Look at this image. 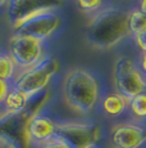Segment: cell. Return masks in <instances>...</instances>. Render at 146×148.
<instances>
[{
	"label": "cell",
	"instance_id": "cell-1",
	"mask_svg": "<svg viewBox=\"0 0 146 148\" xmlns=\"http://www.w3.org/2000/svg\"><path fill=\"white\" fill-rule=\"evenodd\" d=\"M128 10L119 8H104L91 16L86 26L89 42L99 49H110L130 35Z\"/></svg>",
	"mask_w": 146,
	"mask_h": 148
},
{
	"label": "cell",
	"instance_id": "cell-2",
	"mask_svg": "<svg viewBox=\"0 0 146 148\" xmlns=\"http://www.w3.org/2000/svg\"><path fill=\"white\" fill-rule=\"evenodd\" d=\"M63 95L67 104L81 115H89L101 99L100 82L85 68H73L63 80Z\"/></svg>",
	"mask_w": 146,
	"mask_h": 148
},
{
	"label": "cell",
	"instance_id": "cell-3",
	"mask_svg": "<svg viewBox=\"0 0 146 148\" xmlns=\"http://www.w3.org/2000/svg\"><path fill=\"white\" fill-rule=\"evenodd\" d=\"M59 62L54 57H45L33 67L18 71L12 86L23 93L26 97L35 95L47 89L51 79L59 71Z\"/></svg>",
	"mask_w": 146,
	"mask_h": 148
},
{
	"label": "cell",
	"instance_id": "cell-4",
	"mask_svg": "<svg viewBox=\"0 0 146 148\" xmlns=\"http://www.w3.org/2000/svg\"><path fill=\"white\" fill-rule=\"evenodd\" d=\"M113 84L117 93L127 99L146 92V77L130 57H119L113 67Z\"/></svg>",
	"mask_w": 146,
	"mask_h": 148
},
{
	"label": "cell",
	"instance_id": "cell-5",
	"mask_svg": "<svg viewBox=\"0 0 146 148\" xmlns=\"http://www.w3.org/2000/svg\"><path fill=\"white\" fill-rule=\"evenodd\" d=\"M45 41L24 35L13 34L8 41V54L12 57L18 71L33 67L46 57Z\"/></svg>",
	"mask_w": 146,
	"mask_h": 148
},
{
	"label": "cell",
	"instance_id": "cell-6",
	"mask_svg": "<svg viewBox=\"0 0 146 148\" xmlns=\"http://www.w3.org/2000/svg\"><path fill=\"white\" fill-rule=\"evenodd\" d=\"M57 135L72 148H96L101 140V126L94 122L67 121L58 122Z\"/></svg>",
	"mask_w": 146,
	"mask_h": 148
},
{
	"label": "cell",
	"instance_id": "cell-7",
	"mask_svg": "<svg viewBox=\"0 0 146 148\" xmlns=\"http://www.w3.org/2000/svg\"><path fill=\"white\" fill-rule=\"evenodd\" d=\"M60 25L62 19L58 10H47L24 19L23 22L13 27V34L45 41L57 32Z\"/></svg>",
	"mask_w": 146,
	"mask_h": 148
},
{
	"label": "cell",
	"instance_id": "cell-8",
	"mask_svg": "<svg viewBox=\"0 0 146 148\" xmlns=\"http://www.w3.org/2000/svg\"><path fill=\"white\" fill-rule=\"evenodd\" d=\"M64 0H8L5 5V19L10 27H16L24 19L47 10H58Z\"/></svg>",
	"mask_w": 146,
	"mask_h": 148
},
{
	"label": "cell",
	"instance_id": "cell-9",
	"mask_svg": "<svg viewBox=\"0 0 146 148\" xmlns=\"http://www.w3.org/2000/svg\"><path fill=\"white\" fill-rule=\"evenodd\" d=\"M113 148H141L146 143V127L136 121L119 122L110 130Z\"/></svg>",
	"mask_w": 146,
	"mask_h": 148
},
{
	"label": "cell",
	"instance_id": "cell-10",
	"mask_svg": "<svg viewBox=\"0 0 146 148\" xmlns=\"http://www.w3.org/2000/svg\"><path fill=\"white\" fill-rule=\"evenodd\" d=\"M58 132V122H55L51 117L43 113L31 117L26 124V139L27 143L41 144L46 143L47 140L55 138Z\"/></svg>",
	"mask_w": 146,
	"mask_h": 148
},
{
	"label": "cell",
	"instance_id": "cell-11",
	"mask_svg": "<svg viewBox=\"0 0 146 148\" xmlns=\"http://www.w3.org/2000/svg\"><path fill=\"white\" fill-rule=\"evenodd\" d=\"M130 99L117 92L109 93L100 99V106L103 112L109 117H120L128 112Z\"/></svg>",
	"mask_w": 146,
	"mask_h": 148
},
{
	"label": "cell",
	"instance_id": "cell-12",
	"mask_svg": "<svg viewBox=\"0 0 146 148\" xmlns=\"http://www.w3.org/2000/svg\"><path fill=\"white\" fill-rule=\"evenodd\" d=\"M26 106H27V97L13 86L9 89V92H8V94L1 104L3 110L7 113H9V115H16V113L23 112Z\"/></svg>",
	"mask_w": 146,
	"mask_h": 148
},
{
	"label": "cell",
	"instance_id": "cell-13",
	"mask_svg": "<svg viewBox=\"0 0 146 148\" xmlns=\"http://www.w3.org/2000/svg\"><path fill=\"white\" fill-rule=\"evenodd\" d=\"M128 113L136 122L146 121V92L140 93L130 99Z\"/></svg>",
	"mask_w": 146,
	"mask_h": 148
},
{
	"label": "cell",
	"instance_id": "cell-14",
	"mask_svg": "<svg viewBox=\"0 0 146 148\" xmlns=\"http://www.w3.org/2000/svg\"><path fill=\"white\" fill-rule=\"evenodd\" d=\"M128 31L132 38L140 35L146 31V14H144L139 8L128 10Z\"/></svg>",
	"mask_w": 146,
	"mask_h": 148
},
{
	"label": "cell",
	"instance_id": "cell-15",
	"mask_svg": "<svg viewBox=\"0 0 146 148\" xmlns=\"http://www.w3.org/2000/svg\"><path fill=\"white\" fill-rule=\"evenodd\" d=\"M18 73V68L8 52H0V80L12 84Z\"/></svg>",
	"mask_w": 146,
	"mask_h": 148
},
{
	"label": "cell",
	"instance_id": "cell-16",
	"mask_svg": "<svg viewBox=\"0 0 146 148\" xmlns=\"http://www.w3.org/2000/svg\"><path fill=\"white\" fill-rule=\"evenodd\" d=\"M78 9L86 14H95L105 8V0H74Z\"/></svg>",
	"mask_w": 146,
	"mask_h": 148
},
{
	"label": "cell",
	"instance_id": "cell-17",
	"mask_svg": "<svg viewBox=\"0 0 146 148\" xmlns=\"http://www.w3.org/2000/svg\"><path fill=\"white\" fill-rule=\"evenodd\" d=\"M39 148H72L69 146L68 143H67L64 139H62L60 136H55V138L50 139V140H47L46 143L41 144Z\"/></svg>",
	"mask_w": 146,
	"mask_h": 148
},
{
	"label": "cell",
	"instance_id": "cell-18",
	"mask_svg": "<svg viewBox=\"0 0 146 148\" xmlns=\"http://www.w3.org/2000/svg\"><path fill=\"white\" fill-rule=\"evenodd\" d=\"M133 40H135V44L137 45V48L141 50V53H146V31L135 36Z\"/></svg>",
	"mask_w": 146,
	"mask_h": 148
},
{
	"label": "cell",
	"instance_id": "cell-19",
	"mask_svg": "<svg viewBox=\"0 0 146 148\" xmlns=\"http://www.w3.org/2000/svg\"><path fill=\"white\" fill-rule=\"evenodd\" d=\"M12 88V84L10 82H7L4 80H0V106L3 104V102H4L5 97H7L8 92H9V89Z\"/></svg>",
	"mask_w": 146,
	"mask_h": 148
},
{
	"label": "cell",
	"instance_id": "cell-20",
	"mask_svg": "<svg viewBox=\"0 0 146 148\" xmlns=\"http://www.w3.org/2000/svg\"><path fill=\"white\" fill-rule=\"evenodd\" d=\"M137 64H139L141 72L145 75L146 77V53H141L139 57V61H137Z\"/></svg>",
	"mask_w": 146,
	"mask_h": 148
},
{
	"label": "cell",
	"instance_id": "cell-21",
	"mask_svg": "<svg viewBox=\"0 0 146 148\" xmlns=\"http://www.w3.org/2000/svg\"><path fill=\"white\" fill-rule=\"evenodd\" d=\"M139 9L146 14V0H139Z\"/></svg>",
	"mask_w": 146,
	"mask_h": 148
},
{
	"label": "cell",
	"instance_id": "cell-22",
	"mask_svg": "<svg viewBox=\"0 0 146 148\" xmlns=\"http://www.w3.org/2000/svg\"><path fill=\"white\" fill-rule=\"evenodd\" d=\"M7 3H8V0H0V8H5Z\"/></svg>",
	"mask_w": 146,
	"mask_h": 148
},
{
	"label": "cell",
	"instance_id": "cell-23",
	"mask_svg": "<svg viewBox=\"0 0 146 148\" xmlns=\"http://www.w3.org/2000/svg\"><path fill=\"white\" fill-rule=\"evenodd\" d=\"M4 113H5V111L3 110V107H1V106H0V116H1V115H4Z\"/></svg>",
	"mask_w": 146,
	"mask_h": 148
},
{
	"label": "cell",
	"instance_id": "cell-24",
	"mask_svg": "<svg viewBox=\"0 0 146 148\" xmlns=\"http://www.w3.org/2000/svg\"><path fill=\"white\" fill-rule=\"evenodd\" d=\"M96 148H97V147H96Z\"/></svg>",
	"mask_w": 146,
	"mask_h": 148
}]
</instances>
